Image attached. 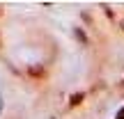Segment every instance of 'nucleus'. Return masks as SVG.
<instances>
[{"mask_svg": "<svg viewBox=\"0 0 124 119\" xmlns=\"http://www.w3.org/2000/svg\"><path fill=\"white\" fill-rule=\"evenodd\" d=\"M76 37H78V39L83 41V44H87V37H85V35H83V32H80V30H76Z\"/></svg>", "mask_w": 124, "mask_h": 119, "instance_id": "obj_1", "label": "nucleus"}]
</instances>
